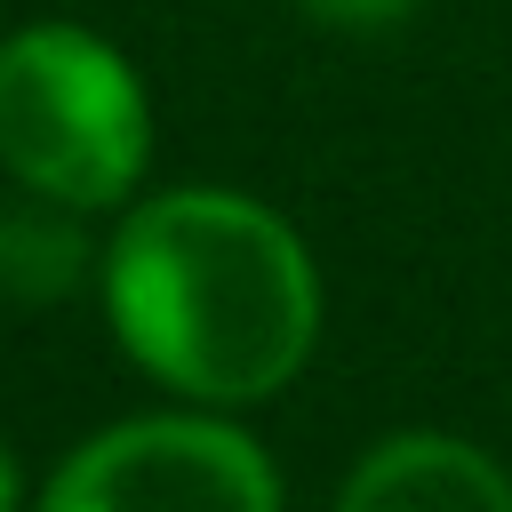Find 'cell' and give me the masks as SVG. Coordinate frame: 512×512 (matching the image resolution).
Segmentation results:
<instances>
[{"instance_id": "cell-1", "label": "cell", "mask_w": 512, "mask_h": 512, "mask_svg": "<svg viewBox=\"0 0 512 512\" xmlns=\"http://www.w3.org/2000/svg\"><path fill=\"white\" fill-rule=\"evenodd\" d=\"M96 288L120 352L192 408H256L320 344L312 248L256 192L168 184L128 200Z\"/></svg>"}, {"instance_id": "cell-2", "label": "cell", "mask_w": 512, "mask_h": 512, "mask_svg": "<svg viewBox=\"0 0 512 512\" xmlns=\"http://www.w3.org/2000/svg\"><path fill=\"white\" fill-rule=\"evenodd\" d=\"M0 168L72 208H128L152 168V96L88 24H16L0 40Z\"/></svg>"}, {"instance_id": "cell-3", "label": "cell", "mask_w": 512, "mask_h": 512, "mask_svg": "<svg viewBox=\"0 0 512 512\" xmlns=\"http://www.w3.org/2000/svg\"><path fill=\"white\" fill-rule=\"evenodd\" d=\"M32 512H280V472L232 408H152L88 432Z\"/></svg>"}, {"instance_id": "cell-4", "label": "cell", "mask_w": 512, "mask_h": 512, "mask_svg": "<svg viewBox=\"0 0 512 512\" xmlns=\"http://www.w3.org/2000/svg\"><path fill=\"white\" fill-rule=\"evenodd\" d=\"M336 512H512V472L464 432H392L344 472Z\"/></svg>"}, {"instance_id": "cell-5", "label": "cell", "mask_w": 512, "mask_h": 512, "mask_svg": "<svg viewBox=\"0 0 512 512\" xmlns=\"http://www.w3.org/2000/svg\"><path fill=\"white\" fill-rule=\"evenodd\" d=\"M104 272V248L88 240V208L8 184L0 192V304L16 312H48L72 288H88Z\"/></svg>"}, {"instance_id": "cell-6", "label": "cell", "mask_w": 512, "mask_h": 512, "mask_svg": "<svg viewBox=\"0 0 512 512\" xmlns=\"http://www.w3.org/2000/svg\"><path fill=\"white\" fill-rule=\"evenodd\" d=\"M296 16H312V24H328V32H392V24H408L424 0H288Z\"/></svg>"}, {"instance_id": "cell-7", "label": "cell", "mask_w": 512, "mask_h": 512, "mask_svg": "<svg viewBox=\"0 0 512 512\" xmlns=\"http://www.w3.org/2000/svg\"><path fill=\"white\" fill-rule=\"evenodd\" d=\"M0 512H24V472H16V448L0 440Z\"/></svg>"}]
</instances>
